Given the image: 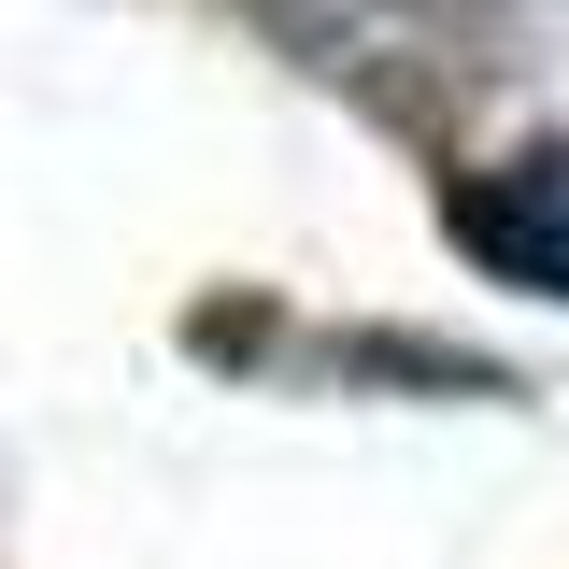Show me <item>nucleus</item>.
I'll return each mask as SVG.
<instances>
[{"label": "nucleus", "mask_w": 569, "mask_h": 569, "mask_svg": "<svg viewBox=\"0 0 569 569\" xmlns=\"http://www.w3.org/2000/svg\"><path fill=\"white\" fill-rule=\"evenodd\" d=\"M257 29H271L299 71L356 86L370 114H427V100L470 71L456 29H441V0H257Z\"/></svg>", "instance_id": "f257e3e1"}, {"label": "nucleus", "mask_w": 569, "mask_h": 569, "mask_svg": "<svg viewBox=\"0 0 569 569\" xmlns=\"http://www.w3.org/2000/svg\"><path fill=\"white\" fill-rule=\"evenodd\" d=\"M441 228H456L498 284L569 299V142H527V157H498L470 186H441Z\"/></svg>", "instance_id": "f03ea898"}]
</instances>
